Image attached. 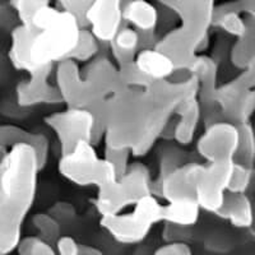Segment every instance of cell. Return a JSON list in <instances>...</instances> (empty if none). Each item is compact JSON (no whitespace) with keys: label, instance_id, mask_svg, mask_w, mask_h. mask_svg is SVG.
I'll list each match as a JSON object with an SVG mask.
<instances>
[{"label":"cell","instance_id":"cell-11","mask_svg":"<svg viewBox=\"0 0 255 255\" xmlns=\"http://www.w3.org/2000/svg\"><path fill=\"white\" fill-rule=\"evenodd\" d=\"M154 255H193V253L184 243H170L157 250Z\"/></svg>","mask_w":255,"mask_h":255},{"label":"cell","instance_id":"cell-12","mask_svg":"<svg viewBox=\"0 0 255 255\" xmlns=\"http://www.w3.org/2000/svg\"><path fill=\"white\" fill-rule=\"evenodd\" d=\"M116 42H118V46L122 50H133L136 46L138 37L130 29H124L120 33H118Z\"/></svg>","mask_w":255,"mask_h":255},{"label":"cell","instance_id":"cell-10","mask_svg":"<svg viewBox=\"0 0 255 255\" xmlns=\"http://www.w3.org/2000/svg\"><path fill=\"white\" fill-rule=\"evenodd\" d=\"M56 245H58L59 255H78L79 248H81V244L69 236L59 239Z\"/></svg>","mask_w":255,"mask_h":255},{"label":"cell","instance_id":"cell-3","mask_svg":"<svg viewBox=\"0 0 255 255\" xmlns=\"http://www.w3.org/2000/svg\"><path fill=\"white\" fill-rule=\"evenodd\" d=\"M61 171L77 183H96L102 188H109L115 176L113 163L100 161L87 140H81L72 151L65 153L61 162Z\"/></svg>","mask_w":255,"mask_h":255},{"label":"cell","instance_id":"cell-5","mask_svg":"<svg viewBox=\"0 0 255 255\" xmlns=\"http://www.w3.org/2000/svg\"><path fill=\"white\" fill-rule=\"evenodd\" d=\"M136 67L143 74L152 78L161 79L171 74L174 65L167 55L158 51H143L138 55Z\"/></svg>","mask_w":255,"mask_h":255},{"label":"cell","instance_id":"cell-7","mask_svg":"<svg viewBox=\"0 0 255 255\" xmlns=\"http://www.w3.org/2000/svg\"><path fill=\"white\" fill-rule=\"evenodd\" d=\"M125 17L130 19L136 27L142 29H149L156 22V12L152 8V5L144 3V1H135L128 6Z\"/></svg>","mask_w":255,"mask_h":255},{"label":"cell","instance_id":"cell-4","mask_svg":"<svg viewBox=\"0 0 255 255\" xmlns=\"http://www.w3.org/2000/svg\"><path fill=\"white\" fill-rule=\"evenodd\" d=\"M93 118L81 109H73L69 113L56 115L52 120L56 133H59L65 153L70 152L81 140H88L92 129Z\"/></svg>","mask_w":255,"mask_h":255},{"label":"cell","instance_id":"cell-14","mask_svg":"<svg viewBox=\"0 0 255 255\" xmlns=\"http://www.w3.org/2000/svg\"><path fill=\"white\" fill-rule=\"evenodd\" d=\"M5 154H6L5 145L1 144V143H0V162H1V161H3L4 157H5Z\"/></svg>","mask_w":255,"mask_h":255},{"label":"cell","instance_id":"cell-13","mask_svg":"<svg viewBox=\"0 0 255 255\" xmlns=\"http://www.w3.org/2000/svg\"><path fill=\"white\" fill-rule=\"evenodd\" d=\"M78 255H104V254H102L101 250L97 249V248L87 247V245H81Z\"/></svg>","mask_w":255,"mask_h":255},{"label":"cell","instance_id":"cell-8","mask_svg":"<svg viewBox=\"0 0 255 255\" xmlns=\"http://www.w3.org/2000/svg\"><path fill=\"white\" fill-rule=\"evenodd\" d=\"M19 255H56L46 240L41 238H27L18 244Z\"/></svg>","mask_w":255,"mask_h":255},{"label":"cell","instance_id":"cell-1","mask_svg":"<svg viewBox=\"0 0 255 255\" xmlns=\"http://www.w3.org/2000/svg\"><path fill=\"white\" fill-rule=\"evenodd\" d=\"M38 156L33 145L17 143L0 162V255L17 249L20 227L33 200Z\"/></svg>","mask_w":255,"mask_h":255},{"label":"cell","instance_id":"cell-6","mask_svg":"<svg viewBox=\"0 0 255 255\" xmlns=\"http://www.w3.org/2000/svg\"><path fill=\"white\" fill-rule=\"evenodd\" d=\"M218 215L229 218L238 227H249L253 223L252 207L248 203V200L240 195L235 197L230 202L225 200Z\"/></svg>","mask_w":255,"mask_h":255},{"label":"cell","instance_id":"cell-2","mask_svg":"<svg viewBox=\"0 0 255 255\" xmlns=\"http://www.w3.org/2000/svg\"><path fill=\"white\" fill-rule=\"evenodd\" d=\"M165 220V208L149 195L138 200L135 209L124 216H105L102 226L120 243H139L158 221Z\"/></svg>","mask_w":255,"mask_h":255},{"label":"cell","instance_id":"cell-9","mask_svg":"<svg viewBox=\"0 0 255 255\" xmlns=\"http://www.w3.org/2000/svg\"><path fill=\"white\" fill-rule=\"evenodd\" d=\"M33 222H35L36 229L40 231L41 239L50 241L58 238L59 225L54 218L49 217V216L46 215H38L36 216Z\"/></svg>","mask_w":255,"mask_h":255}]
</instances>
